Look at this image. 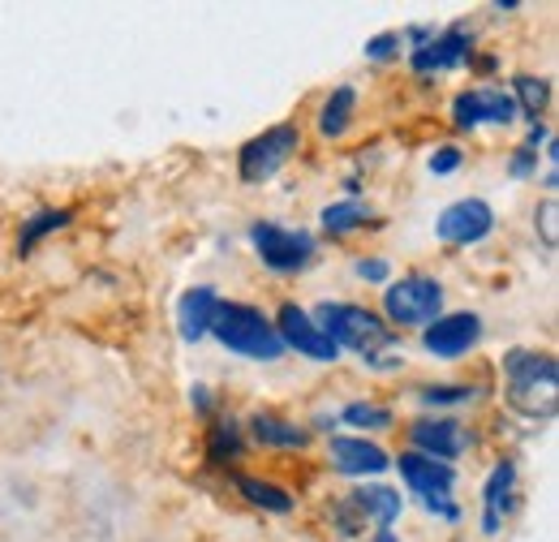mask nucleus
Wrapping results in <instances>:
<instances>
[{"mask_svg": "<svg viewBox=\"0 0 559 542\" xmlns=\"http://www.w3.org/2000/svg\"><path fill=\"white\" fill-rule=\"evenodd\" d=\"M499 375H503V401L516 417L547 426L556 422L559 409V362L547 349H503L499 357Z\"/></svg>", "mask_w": 559, "mask_h": 542, "instance_id": "nucleus-1", "label": "nucleus"}, {"mask_svg": "<svg viewBox=\"0 0 559 542\" xmlns=\"http://www.w3.org/2000/svg\"><path fill=\"white\" fill-rule=\"evenodd\" d=\"M310 319L319 323V332L332 340L341 353L349 349L361 362H370V357H379V353H392V349L401 344V337L383 323L379 310L357 306V302H319V306L310 310Z\"/></svg>", "mask_w": 559, "mask_h": 542, "instance_id": "nucleus-2", "label": "nucleus"}, {"mask_svg": "<svg viewBox=\"0 0 559 542\" xmlns=\"http://www.w3.org/2000/svg\"><path fill=\"white\" fill-rule=\"evenodd\" d=\"M211 337L219 340V349H228L233 357L246 362H280L288 349L276 337L272 315H263L250 302H219L215 319H211Z\"/></svg>", "mask_w": 559, "mask_h": 542, "instance_id": "nucleus-3", "label": "nucleus"}, {"mask_svg": "<svg viewBox=\"0 0 559 542\" xmlns=\"http://www.w3.org/2000/svg\"><path fill=\"white\" fill-rule=\"evenodd\" d=\"M448 306V288L443 280L435 275H421V271H409L401 280H388L383 284V323L401 337V332H426Z\"/></svg>", "mask_w": 559, "mask_h": 542, "instance_id": "nucleus-4", "label": "nucleus"}, {"mask_svg": "<svg viewBox=\"0 0 559 542\" xmlns=\"http://www.w3.org/2000/svg\"><path fill=\"white\" fill-rule=\"evenodd\" d=\"M246 237L254 246V259L276 275H297L319 259V237L310 228H293L280 220H254Z\"/></svg>", "mask_w": 559, "mask_h": 542, "instance_id": "nucleus-5", "label": "nucleus"}, {"mask_svg": "<svg viewBox=\"0 0 559 542\" xmlns=\"http://www.w3.org/2000/svg\"><path fill=\"white\" fill-rule=\"evenodd\" d=\"M301 126L297 121H280V126H267L263 134L246 138L241 151H237V181L241 186H267L272 177H280L293 155L301 151Z\"/></svg>", "mask_w": 559, "mask_h": 542, "instance_id": "nucleus-6", "label": "nucleus"}, {"mask_svg": "<svg viewBox=\"0 0 559 542\" xmlns=\"http://www.w3.org/2000/svg\"><path fill=\"white\" fill-rule=\"evenodd\" d=\"M495 228H499V215H495V207H490L487 199H478V195L456 199V203H448L435 215V237H439L443 246H452V250H474V246H483Z\"/></svg>", "mask_w": 559, "mask_h": 542, "instance_id": "nucleus-7", "label": "nucleus"}, {"mask_svg": "<svg viewBox=\"0 0 559 542\" xmlns=\"http://www.w3.org/2000/svg\"><path fill=\"white\" fill-rule=\"evenodd\" d=\"M405 439H409V452H421V457L443 461V466H452L456 457H465L474 448V431L461 417H443V413L414 417L405 426Z\"/></svg>", "mask_w": 559, "mask_h": 542, "instance_id": "nucleus-8", "label": "nucleus"}, {"mask_svg": "<svg viewBox=\"0 0 559 542\" xmlns=\"http://www.w3.org/2000/svg\"><path fill=\"white\" fill-rule=\"evenodd\" d=\"M474 44H478V35H474V26L461 17V22L443 26L426 48L409 52L405 61H409V69H414V78L430 82V78H439V73H452V69L469 66V57L478 52Z\"/></svg>", "mask_w": 559, "mask_h": 542, "instance_id": "nucleus-9", "label": "nucleus"}, {"mask_svg": "<svg viewBox=\"0 0 559 542\" xmlns=\"http://www.w3.org/2000/svg\"><path fill=\"white\" fill-rule=\"evenodd\" d=\"M448 117L461 134H474L483 126H516V104L503 86H465L452 95Z\"/></svg>", "mask_w": 559, "mask_h": 542, "instance_id": "nucleus-10", "label": "nucleus"}, {"mask_svg": "<svg viewBox=\"0 0 559 542\" xmlns=\"http://www.w3.org/2000/svg\"><path fill=\"white\" fill-rule=\"evenodd\" d=\"M483 337H487V323H483L478 310H452V315H439L421 332V349L435 362H461L483 344Z\"/></svg>", "mask_w": 559, "mask_h": 542, "instance_id": "nucleus-11", "label": "nucleus"}, {"mask_svg": "<svg viewBox=\"0 0 559 542\" xmlns=\"http://www.w3.org/2000/svg\"><path fill=\"white\" fill-rule=\"evenodd\" d=\"M272 323H276V337L284 340V349H288V353L310 357V362H319V366L341 362V349L319 332V323L310 319V310H306V306H297V302H280L276 315H272Z\"/></svg>", "mask_w": 559, "mask_h": 542, "instance_id": "nucleus-12", "label": "nucleus"}, {"mask_svg": "<svg viewBox=\"0 0 559 542\" xmlns=\"http://www.w3.org/2000/svg\"><path fill=\"white\" fill-rule=\"evenodd\" d=\"M328 466L353 482H379L392 470V457H388V448H379L366 435H332L328 439Z\"/></svg>", "mask_w": 559, "mask_h": 542, "instance_id": "nucleus-13", "label": "nucleus"}, {"mask_svg": "<svg viewBox=\"0 0 559 542\" xmlns=\"http://www.w3.org/2000/svg\"><path fill=\"white\" fill-rule=\"evenodd\" d=\"M516 482H521L516 457H499L490 466L487 482H483V534L487 539H499L503 521L516 512Z\"/></svg>", "mask_w": 559, "mask_h": 542, "instance_id": "nucleus-14", "label": "nucleus"}, {"mask_svg": "<svg viewBox=\"0 0 559 542\" xmlns=\"http://www.w3.org/2000/svg\"><path fill=\"white\" fill-rule=\"evenodd\" d=\"M246 439L267 448V452H306L310 448V431L306 422H293L284 413H272V409H254L246 422Z\"/></svg>", "mask_w": 559, "mask_h": 542, "instance_id": "nucleus-15", "label": "nucleus"}, {"mask_svg": "<svg viewBox=\"0 0 559 542\" xmlns=\"http://www.w3.org/2000/svg\"><path fill=\"white\" fill-rule=\"evenodd\" d=\"M392 466L401 470V482L409 486V495H452L456 491V466H443V461H430L421 452H401L392 457Z\"/></svg>", "mask_w": 559, "mask_h": 542, "instance_id": "nucleus-16", "label": "nucleus"}, {"mask_svg": "<svg viewBox=\"0 0 559 542\" xmlns=\"http://www.w3.org/2000/svg\"><path fill=\"white\" fill-rule=\"evenodd\" d=\"M246 448H250V439H246L241 417L215 413L207 422V435H203V457L211 470H233L237 461H246Z\"/></svg>", "mask_w": 559, "mask_h": 542, "instance_id": "nucleus-17", "label": "nucleus"}, {"mask_svg": "<svg viewBox=\"0 0 559 542\" xmlns=\"http://www.w3.org/2000/svg\"><path fill=\"white\" fill-rule=\"evenodd\" d=\"M219 302H224V297L215 293V284H194V288H186V293L177 297V337L186 340V344L207 340L211 319H215Z\"/></svg>", "mask_w": 559, "mask_h": 542, "instance_id": "nucleus-18", "label": "nucleus"}, {"mask_svg": "<svg viewBox=\"0 0 559 542\" xmlns=\"http://www.w3.org/2000/svg\"><path fill=\"white\" fill-rule=\"evenodd\" d=\"M357 108H361V91H357L353 82L332 86V91L323 95L319 113H314V130H319V138H323V142H341V138L357 126Z\"/></svg>", "mask_w": 559, "mask_h": 542, "instance_id": "nucleus-19", "label": "nucleus"}, {"mask_svg": "<svg viewBox=\"0 0 559 542\" xmlns=\"http://www.w3.org/2000/svg\"><path fill=\"white\" fill-rule=\"evenodd\" d=\"M349 504L374 530H392L401 521V512H405V495L396 486H388V482H357L349 491Z\"/></svg>", "mask_w": 559, "mask_h": 542, "instance_id": "nucleus-20", "label": "nucleus"}, {"mask_svg": "<svg viewBox=\"0 0 559 542\" xmlns=\"http://www.w3.org/2000/svg\"><path fill=\"white\" fill-rule=\"evenodd\" d=\"M73 207H39V211H31L26 220H22V228H17V241H13V250H17V259H31L48 237H57V233H66L73 224Z\"/></svg>", "mask_w": 559, "mask_h": 542, "instance_id": "nucleus-21", "label": "nucleus"}, {"mask_svg": "<svg viewBox=\"0 0 559 542\" xmlns=\"http://www.w3.org/2000/svg\"><path fill=\"white\" fill-rule=\"evenodd\" d=\"M374 224H383V220L374 215V207L366 199H336V203H328L319 211V228L332 241H345V237L361 233V228H374Z\"/></svg>", "mask_w": 559, "mask_h": 542, "instance_id": "nucleus-22", "label": "nucleus"}, {"mask_svg": "<svg viewBox=\"0 0 559 542\" xmlns=\"http://www.w3.org/2000/svg\"><path fill=\"white\" fill-rule=\"evenodd\" d=\"M233 491L250 504V508H259V512H272V517H288L293 508H297V495L288 491V486H280L272 478H259V474H233Z\"/></svg>", "mask_w": 559, "mask_h": 542, "instance_id": "nucleus-23", "label": "nucleus"}, {"mask_svg": "<svg viewBox=\"0 0 559 542\" xmlns=\"http://www.w3.org/2000/svg\"><path fill=\"white\" fill-rule=\"evenodd\" d=\"M508 95L516 104V121L538 126L547 117V108H551V78H543V73H512Z\"/></svg>", "mask_w": 559, "mask_h": 542, "instance_id": "nucleus-24", "label": "nucleus"}, {"mask_svg": "<svg viewBox=\"0 0 559 542\" xmlns=\"http://www.w3.org/2000/svg\"><path fill=\"white\" fill-rule=\"evenodd\" d=\"M341 426H353L357 435H379V431H392L396 426V409L392 405H379V401H349V405L336 413Z\"/></svg>", "mask_w": 559, "mask_h": 542, "instance_id": "nucleus-25", "label": "nucleus"}, {"mask_svg": "<svg viewBox=\"0 0 559 542\" xmlns=\"http://www.w3.org/2000/svg\"><path fill=\"white\" fill-rule=\"evenodd\" d=\"M418 405L426 409H465V405H474L478 397H483V388H474V384H421L418 392Z\"/></svg>", "mask_w": 559, "mask_h": 542, "instance_id": "nucleus-26", "label": "nucleus"}, {"mask_svg": "<svg viewBox=\"0 0 559 542\" xmlns=\"http://www.w3.org/2000/svg\"><path fill=\"white\" fill-rule=\"evenodd\" d=\"M534 233H538L543 250L556 255L559 250V203L556 199H543V203L534 207Z\"/></svg>", "mask_w": 559, "mask_h": 542, "instance_id": "nucleus-27", "label": "nucleus"}, {"mask_svg": "<svg viewBox=\"0 0 559 542\" xmlns=\"http://www.w3.org/2000/svg\"><path fill=\"white\" fill-rule=\"evenodd\" d=\"M328 517H332V530L341 534V539H361L366 534V517L357 512L349 504V495H341V499H332V508H328Z\"/></svg>", "mask_w": 559, "mask_h": 542, "instance_id": "nucleus-28", "label": "nucleus"}, {"mask_svg": "<svg viewBox=\"0 0 559 542\" xmlns=\"http://www.w3.org/2000/svg\"><path fill=\"white\" fill-rule=\"evenodd\" d=\"M401 31H379V35H370L366 39V48H361V57L366 61H374V66H392V61H401Z\"/></svg>", "mask_w": 559, "mask_h": 542, "instance_id": "nucleus-29", "label": "nucleus"}, {"mask_svg": "<svg viewBox=\"0 0 559 542\" xmlns=\"http://www.w3.org/2000/svg\"><path fill=\"white\" fill-rule=\"evenodd\" d=\"M465 168V146L461 142H443V146H435L430 155H426V173L430 177H452V173H461Z\"/></svg>", "mask_w": 559, "mask_h": 542, "instance_id": "nucleus-30", "label": "nucleus"}, {"mask_svg": "<svg viewBox=\"0 0 559 542\" xmlns=\"http://www.w3.org/2000/svg\"><path fill=\"white\" fill-rule=\"evenodd\" d=\"M353 275L366 280V284H374V288H383L392 280V259L388 255H357L353 259Z\"/></svg>", "mask_w": 559, "mask_h": 542, "instance_id": "nucleus-31", "label": "nucleus"}, {"mask_svg": "<svg viewBox=\"0 0 559 542\" xmlns=\"http://www.w3.org/2000/svg\"><path fill=\"white\" fill-rule=\"evenodd\" d=\"M418 508L426 512V517H435V521H448V526H461V504L452 499V495H421Z\"/></svg>", "mask_w": 559, "mask_h": 542, "instance_id": "nucleus-32", "label": "nucleus"}, {"mask_svg": "<svg viewBox=\"0 0 559 542\" xmlns=\"http://www.w3.org/2000/svg\"><path fill=\"white\" fill-rule=\"evenodd\" d=\"M508 177H512V181H538V151L512 146V155H508Z\"/></svg>", "mask_w": 559, "mask_h": 542, "instance_id": "nucleus-33", "label": "nucleus"}, {"mask_svg": "<svg viewBox=\"0 0 559 542\" xmlns=\"http://www.w3.org/2000/svg\"><path fill=\"white\" fill-rule=\"evenodd\" d=\"M435 35H439V26H435V22H409V26L401 31V44H405L409 52H418V48H426Z\"/></svg>", "mask_w": 559, "mask_h": 542, "instance_id": "nucleus-34", "label": "nucleus"}, {"mask_svg": "<svg viewBox=\"0 0 559 542\" xmlns=\"http://www.w3.org/2000/svg\"><path fill=\"white\" fill-rule=\"evenodd\" d=\"M190 409H194V417H203V422L215 417V392H211L207 384H190Z\"/></svg>", "mask_w": 559, "mask_h": 542, "instance_id": "nucleus-35", "label": "nucleus"}, {"mask_svg": "<svg viewBox=\"0 0 559 542\" xmlns=\"http://www.w3.org/2000/svg\"><path fill=\"white\" fill-rule=\"evenodd\" d=\"M469 73H478L483 86H487L490 73H499V57H495V52H474V57H469Z\"/></svg>", "mask_w": 559, "mask_h": 542, "instance_id": "nucleus-36", "label": "nucleus"}, {"mask_svg": "<svg viewBox=\"0 0 559 542\" xmlns=\"http://www.w3.org/2000/svg\"><path fill=\"white\" fill-rule=\"evenodd\" d=\"M336 426H341L336 409H332V413H328V409H319V413H314V417L306 422V431H310V435H314V431H323V435H336Z\"/></svg>", "mask_w": 559, "mask_h": 542, "instance_id": "nucleus-37", "label": "nucleus"}, {"mask_svg": "<svg viewBox=\"0 0 559 542\" xmlns=\"http://www.w3.org/2000/svg\"><path fill=\"white\" fill-rule=\"evenodd\" d=\"M547 138H551V126H547V121H538V126H530V130H525V142H521V146L543 151V146H547Z\"/></svg>", "mask_w": 559, "mask_h": 542, "instance_id": "nucleus-38", "label": "nucleus"}, {"mask_svg": "<svg viewBox=\"0 0 559 542\" xmlns=\"http://www.w3.org/2000/svg\"><path fill=\"white\" fill-rule=\"evenodd\" d=\"M521 9V0H495L490 4V13H516Z\"/></svg>", "mask_w": 559, "mask_h": 542, "instance_id": "nucleus-39", "label": "nucleus"}, {"mask_svg": "<svg viewBox=\"0 0 559 542\" xmlns=\"http://www.w3.org/2000/svg\"><path fill=\"white\" fill-rule=\"evenodd\" d=\"M370 542H401V534H396V530H374Z\"/></svg>", "mask_w": 559, "mask_h": 542, "instance_id": "nucleus-40", "label": "nucleus"}]
</instances>
